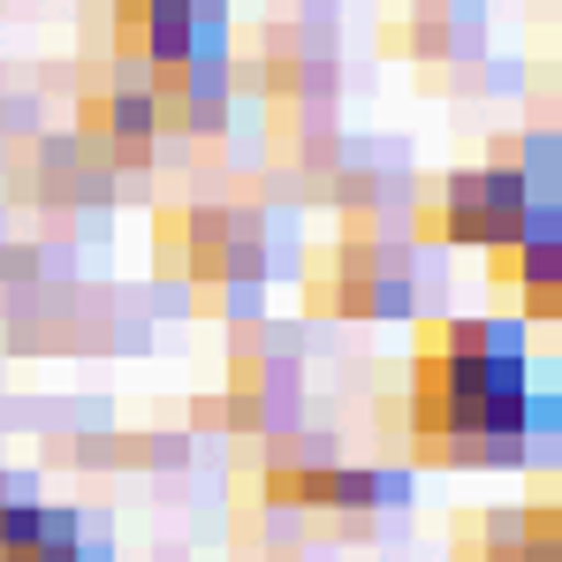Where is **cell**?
I'll use <instances>...</instances> for the list:
<instances>
[{
    "mask_svg": "<svg viewBox=\"0 0 562 562\" xmlns=\"http://www.w3.org/2000/svg\"><path fill=\"white\" fill-rule=\"evenodd\" d=\"M457 562H525V502L464 509L457 517Z\"/></svg>",
    "mask_w": 562,
    "mask_h": 562,
    "instance_id": "obj_1",
    "label": "cell"
},
{
    "mask_svg": "<svg viewBox=\"0 0 562 562\" xmlns=\"http://www.w3.org/2000/svg\"><path fill=\"white\" fill-rule=\"evenodd\" d=\"M373 471H380V464H373ZM380 509H411V471H403V464L380 471Z\"/></svg>",
    "mask_w": 562,
    "mask_h": 562,
    "instance_id": "obj_2",
    "label": "cell"
}]
</instances>
